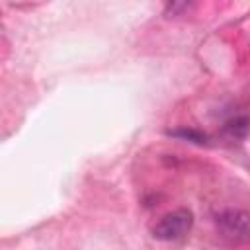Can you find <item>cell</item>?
Returning <instances> with one entry per match:
<instances>
[{"label":"cell","instance_id":"cell-2","mask_svg":"<svg viewBox=\"0 0 250 250\" xmlns=\"http://www.w3.org/2000/svg\"><path fill=\"white\" fill-rule=\"evenodd\" d=\"M217 227L225 236L232 240L250 238V213L238 209L223 211L217 215Z\"/></svg>","mask_w":250,"mask_h":250},{"label":"cell","instance_id":"cell-1","mask_svg":"<svg viewBox=\"0 0 250 250\" xmlns=\"http://www.w3.org/2000/svg\"><path fill=\"white\" fill-rule=\"evenodd\" d=\"M193 227V215L189 209H176L166 213L154 227L152 236L158 240H180L184 238Z\"/></svg>","mask_w":250,"mask_h":250},{"label":"cell","instance_id":"cell-4","mask_svg":"<svg viewBox=\"0 0 250 250\" xmlns=\"http://www.w3.org/2000/svg\"><path fill=\"white\" fill-rule=\"evenodd\" d=\"M170 135L174 137H182V139H189V141H195V143H205V135L199 133V131H191V129H178V131H170Z\"/></svg>","mask_w":250,"mask_h":250},{"label":"cell","instance_id":"cell-3","mask_svg":"<svg viewBox=\"0 0 250 250\" xmlns=\"http://www.w3.org/2000/svg\"><path fill=\"white\" fill-rule=\"evenodd\" d=\"M225 135H229L230 139H242L246 137V133L250 131V119L246 115H236L232 119H229L223 127Z\"/></svg>","mask_w":250,"mask_h":250}]
</instances>
